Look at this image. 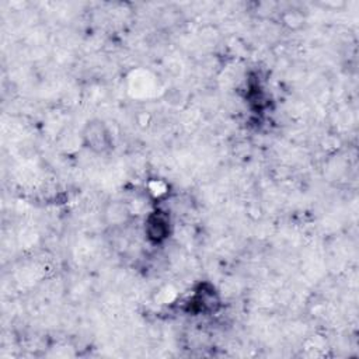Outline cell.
<instances>
[{
  "mask_svg": "<svg viewBox=\"0 0 359 359\" xmlns=\"http://www.w3.org/2000/svg\"><path fill=\"white\" fill-rule=\"evenodd\" d=\"M81 142L86 149L98 154L105 153L112 147V136L101 119H91L84 125L81 130Z\"/></svg>",
  "mask_w": 359,
  "mask_h": 359,
  "instance_id": "1",
  "label": "cell"
},
{
  "mask_svg": "<svg viewBox=\"0 0 359 359\" xmlns=\"http://www.w3.org/2000/svg\"><path fill=\"white\" fill-rule=\"evenodd\" d=\"M144 234L151 243H161L170 236V220L164 213L154 212L144 220Z\"/></svg>",
  "mask_w": 359,
  "mask_h": 359,
  "instance_id": "2",
  "label": "cell"
},
{
  "mask_svg": "<svg viewBox=\"0 0 359 359\" xmlns=\"http://www.w3.org/2000/svg\"><path fill=\"white\" fill-rule=\"evenodd\" d=\"M130 217V210L128 205L119 202V201H112L109 202L102 213V219L107 223V226L111 227H119L125 224Z\"/></svg>",
  "mask_w": 359,
  "mask_h": 359,
  "instance_id": "3",
  "label": "cell"
}]
</instances>
